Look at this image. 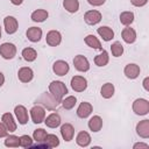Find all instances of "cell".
Wrapping results in <instances>:
<instances>
[{
    "label": "cell",
    "instance_id": "21",
    "mask_svg": "<svg viewBox=\"0 0 149 149\" xmlns=\"http://www.w3.org/2000/svg\"><path fill=\"white\" fill-rule=\"evenodd\" d=\"M61 122H62L61 116H59V114H57V113H51V114H49V115L44 119V123H45V126L49 127V128H57V127L61 125Z\"/></svg>",
    "mask_w": 149,
    "mask_h": 149
},
{
    "label": "cell",
    "instance_id": "29",
    "mask_svg": "<svg viewBox=\"0 0 149 149\" xmlns=\"http://www.w3.org/2000/svg\"><path fill=\"white\" fill-rule=\"evenodd\" d=\"M108 61H109V57H108V52L106 50H101V54L100 55H97L94 57V63L98 66H105V65H107Z\"/></svg>",
    "mask_w": 149,
    "mask_h": 149
},
{
    "label": "cell",
    "instance_id": "17",
    "mask_svg": "<svg viewBox=\"0 0 149 149\" xmlns=\"http://www.w3.org/2000/svg\"><path fill=\"white\" fill-rule=\"evenodd\" d=\"M17 77H19V80L20 81H22V83H29L33 79V77H34V72H33V70L30 68L23 66V68H21L19 70Z\"/></svg>",
    "mask_w": 149,
    "mask_h": 149
},
{
    "label": "cell",
    "instance_id": "38",
    "mask_svg": "<svg viewBox=\"0 0 149 149\" xmlns=\"http://www.w3.org/2000/svg\"><path fill=\"white\" fill-rule=\"evenodd\" d=\"M130 2L135 7H142L148 2V0H130Z\"/></svg>",
    "mask_w": 149,
    "mask_h": 149
},
{
    "label": "cell",
    "instance_id": "27",
    "mask_svg": "<svg viewBox=\"0 0 149 149\" xmlns=\"http://www.w3.org/2000/svg\"><path fill=\"white\" fill-rule=\"evenodd\" d=\"M84 41H85V43H86L88 47H91V48H93V49H97V50H102V47H101L100 41H99L94 35H87V36L84 38Z\"/></svg>",
    "mask_w": 149,
    "mask_h": 149
},
{
    "label": "cell",
    "instance_id": "36",
    "mask_svg": "<svg viewBox=\"0 0 149 149\" xmlns=\"http://www.w3.org/2000/svg\"><path fill=\"white\" fill-rule=\"evenodd\" d=\"M45 136H47V132H45L43 128H38V129L34 130L33 137H34V140H35L37 143H40V142H44Z\"/></svg>",
    "mask_w": 149,
    "mask_h": 149
},
{
    "label": "cell",
    "instance_id": "32",
    "mask_svg": "<svg viewBox=\"0 0 149 149\" xmlns=\"http://www.w3.org/2000/svg\"><path fill=\"white\" fill-rule=\"evenodd\" d=\"M61 102L64 109H72L77 104V98L74 95H68L65 99H62Z\"/></svg>",
    "mask_w": 149,
    "mask_h": 149
},
{
    "label": "cell",
    "instance_id": "3",
    "mask_svg": "<svg viewBox=\"0 0 149 149\" xmlns=\"http://www.w3.org/2000/svg\"><path fill=\"white\" fill-rule=\"evenodd\" d=\"M133 111L137 115H147L149 112V101L147 99H142V98L134 100Z\"/></svg>",
    "mask_w": 149,
    "mask_h": 149
},
{
    "label": "cell",
    "instance_id": "31",
    "mask_svg": "<svg viewBox=\"0 0 149 149\" xmlns=\"http://www.w3.org/2000/svg\"><path fill=\"white\" fill-rule=\"evenodd\" d=\"M134 21V13L133 12H122L120 14V22L123 26H129Z\"/></svg>",
    "mask_w": 149,
    "mask_h": 149
},
{
    "label": "cell",
    "instance_id": "23",
    "mask_svg": "<svg viewBox=\"0 0 149 149\" xmlns=\"http://www.w3.org/2000/svg\"><path fill=\"white\" fill-rule=\"evenodd\" d=\"M97 33H98V34L100 35V37H102V40L106 41V42L111 41V40L114 37V31H113V29L109 28V27H107V26L99 27V28L97 29Z\"/></svg>",
    "mask_w": 149,
    "mask_h": 149
},
{
    "label": "cell",
    "instance_id": "19",
    "mask_svg": "<svg viewBox=\"0 0 149 149\" xmlns=\"http://www.w3.org/2000/svg\"><path fill=\"white\" fill-rule=\"evenodd\" d=\"M26 35L30 42H34V43L38 42L42 37V29L38 27H30V28H28Z\"/></svg>",
    "mask_w": 149,
    "mask_h": 149
},
{
    "label": "cell",
    "instance_id": "35",
    "mask_svg": "<svg viewBox=\"0 0 149 149\" xmlns=\"http://www.w3.org/2000/svg\"><path fill=\"white\" fill-rule=\"evenodd\" d=\"M111 51L114 57H120L123 54V45L120 42H114L111 45Z\"/></svg>",
    "mask_w": 149,
    "mask_h": 149
},
{
    "label": "cell",
    "instance_id": "39",
    "mask_svg": "<svg viewBox=\"0 0 149 149\" xmlns=\"http://www.w3.org/2000/svg\"><path fill=\"white\" fill-rule=\"evenodd\" d=\"M8 135V130L7 128L5 127V125L2 122H0V139L1 137H6Z\"/></svg>",
    "mask_w": 149,
    "mask_h": 149
},
{
    "label": "cell",
    "instance_id": "42",
    "mask_svg": "<svg viewBox=\"0 0 149 149\" xmlns=\"http://www.w3.org/2000/svg\"><path fill=\"white\" fill-rule=\"evenodd\" d=\"M148 147L149 146L147 143H143V142H139V143L134 144V149H136V148H148Z\"/></svg>",
    "mask_w": 149,
    "mask_h": 149
},
{
    "label": "cell",
    "instance_id": "4",
    "mask_svg": "<svg viewBox=\"0 0 149 149\" xmlns=\"http://www.w3.org/2000/svg\"><path fill=\"white\" fill-rule=\"evenodd\" d=\"M0 55L5 59H12L16 55V47L13 43L6 42L0 45Z\"/></svg>",
    "mask_w": 149,
    "mask_h": 149
},
{
    "label": "cell",
    "instance_id": "33",
    "mask_svg": "<svg viewBox=\"0 0 149 149\" xmlns=\"http://www.w3.org/2000/svg\"><path fill=\"white\" fill-rule=\"evenodd\" d=\"M44 143L49 148H56L59 146V140L55 134H47V136L44 139Z\"/></svg>",
    "mask_w": 149,
    "mask_h": 149
},
{
    "label": "cell",
    "instance_id": "8",
    "mask_svg": "<svg viewBox=\"0 0 149 149\" xmlns=\"http://www.w3.org/2000/svg\"><path fill=\"white\" fill-rule=\"evenodd\" d=\"M84 20L87 24H97L101 21V13L99 10H95V9H92V10H88L85 13L84 15Z\"/></svg>",
    "mask_w": 149,
    "mask_h": 149
},
{
    "label": "cell",
    "instance_id": "16",
    "mask_svg": "<svg viewBox=\"0 0 149 149\" xmlns=\"http://www.w3.org/2000/svg\"><path fill=\"white\" fill-rule=\"evenodd\" d=\"M61 134H62V137L64 141L66 142H70L72 139H73V135H74V128L71 123H64L62 125L61 127Z\"/></svg>",
    "mask_w": 149,
    "mask_h": 149
},
{
    "label": "cell",
    "instance_id": "24",
    "mask_svg": "<svg viewBox=\"0 0 149 149\" xmlns=\"http://www.w3.org/2000/svg\"><path fill=\"white\" fill-rule=\"evenodd\" d=\"M88 128L94 133L99 132L102 128V119L99 115H93L88 120Z\"/></svg>",
    "mask_w": 149,
    "mask_h": 149
},
{
    "label": "cell",
    "instance_id": "13",
    "mask_svg": "<svg viewBox=\"0 0 149 149\" xmlns=\"http://www.w3.org/2000/svg\"><path fill=\"white\" fill-rule=\"evenodd\" d=\"M140 66L137 64H134V63H129L125 66V70H123V73L127 78L129 79H135L139 77L140 74Z\"/></svg>",
    "mask_w": 149,
    "mask_h": 149
},
{
    "label": "cell",
    "instance_id": "34",
    "mask_svg": "<svg viewBox=\"0 0 149 149\" xmlns=\"http://www.w3.org/2000/svg\"><path fill=\"white\" fill-rule=\"evenodd\" d=\"M3 143H5L6 147L16 148V147L20 146V137L19 136H15V135H7Z\"/></svg>",
    "mask_w": 149,
    "mask_h": 149
},
{
    "label": "cell",
    "instance_id": "37",
    "mask_svg": "<svg viewBox=\"0 0 149 149\" xmlns=\"http://www.w3.org/2000/svg\"><path fill=\"white\" fill-rule=\"evenodd\" d=\"M20 146L23 148H30L33 146V140L29 135H22L20 136Z\"/></svg>",
    "mask_w": 149,
    "mask_h": 149
},
{
    "label": "cell",
    "instance_id": "25",
    "mask_svg": "<svg viewBox=\"0 0 149 149\" xmlns=\"http://www.w3.org/2000/svg\"><path fill=\"white\" fill-rule=\"evenodd\" d=\"M48 16H49V14H48V12L45 10V9H36V10H34L33 13H31V20L34 21V22H43V21H45L47 19H48Z\"/></svg>",
    "mask_w": 149,
    "mask_h": 149
},
{
    "label": "cell",
    "instance_id": "44",
    "mask_svg": "<svg viewBox=\"0 0 149 149\" xmlns=\"http://www.w3.org/2000/svg\"><path fill=\"white\" fill-rule=\"evenodd\" d=\"M3 83H5V76L2 74V72H0V87L3 85Z\"/></svg>",
    "mask_w": 149,
    "mask_h": 149
},
{
    "label": "cell",
    "instance_id": "11",
    "mask_svg": "<svg viewBox=\"0 0 149 149\" xmlns=\"http://www.w3.org/2000/svg\"><path fill=\"white\" fill-rule=\"evenodd\" d=\"M70 70V66L69 64L65 62V61H56L52 65V71L57 74V76H65Z\"/></svg>",
    "mask_w": 149,
    "mask_h": 149
},
{
    "label": "cell",
    "instance_id": "12",
    "mask_svg": "<svg viewBox=\"0 0 149 149\" xmlns=\"http://www.w3.org/2000/svg\"><path fill=\"white\" fill-rule=\"evenodd\" d=\"M14 112H15L16 119H17V121H19L20 125H26L28 122V111H27V108L23 105L15 106Z\"/></svg>",
    "mask_w": 149,
    "mask_h": 149
},
{
    "label": "cell",
    "instance_id": "2",
    "mask_svg": "<svg viewBox=\"0 0 149 149\" xmlns=\"http://www.w3.org/2000/svg\"><path fill=\"white\" fill-rule=\"evenodd\" d=\"M37 102L43 105L44 107H47L48 109H55L58 105H59V101L51 94V93H42L41 97L37 99Z\"/></svg>",
    "mask_w": 149,
    "mask_h": 149
},
{
    "label": "cell",
    "instance_id": "9",
    "mask_svg": "<svg viewBox=\"0 0 149 149\" xmlns=\"http://www.w3.org/2000/svg\"><path fill=\"white\" fill-rule=\"evenodd\" d=\"M3 24H5V30L7 34H14L16 33L17 30V27H19V23H17V20L14 17V16H6L3 19Z\"/></svg>",
    "mask_w": 149,
    "mask_h": 149
},
{
    "label": "cell",
    "instance_id": "40",
    "mask_svg": "<svg viewBox=\"0 0 149 149\" xmlns=\"http://www.w3.org/2000/svg\"><path fill=\"white\" fill-rule=\"evenodd\" d=\"M106 0H87V2L92 6H101L105 3Z\"/></svg>",
    "mask_w": 149,
    "mask_h": 149
},
{
    "label": "cell",
    "instance_id": "26",
    "mask_svg": "<svg viewBox=\"0 0 149 149\" xmlns=\"http://www.w3.org/2000/svg\"><path fill=\"white\" fill-rule=\"evenodd\" d=\"M114 91H115L114 85H113L112 83H106V84H104V85L101 86L100 94H101L102 98H105V99H109V98L113 97Z\"/></svg>",
    "mask_w": 149,
    "mask_h": 149
},
{
    "label": "cell",
    "instance_id": "43",
    "mask_svg": "<svg viewBox=\"0 0 149 149\" xmlns=\"http://www.w3.org/2000/svg\"><path fill=\"white\" fill-rule=\"evenodd\" d=\"M10 2L13 5H15V6H19V5H21L23 2V0H10Z\"/></svg>",
    "mask_w": 149,
    "mask_h": 149
},
{
    "label": "cell",
    "instance_id": "41",
    "mask_svg": "<svg viewBox=\"0 0 149 149\" xmlns=\"http://www.w3.org/2000/svg\"><path fill=\"white\" fill-rule=\"evenodd\" d=\"M143 88L148 92L149 91V77H146L144 79H143Z\"/></svg>",
    "mask_w": 149,
    "mask_h": 149
},
{
    "label": "cell",
    "instance_id": "10",
    "mask_svg": "<svg viewBox=\"0 0 149 149\" xmlns=\"http://www.w3.org/2000/svg\"><path fill=\"white\" fill-rule=\"evenodd\" d=\"M45 41L50 47H57L62 42V35L58 30H50L47 34Z\"/></svg>",
    "mask_w": 149,
    "mask_h": 149
},
{
    "label": "cell",
    "instance_id": "18",
    "mask_svg": "<svg viewBox=\"0 0 149 149\" xmlns=\"http://www.w3.org/2000/svg\"><path fill=\"white\" fill-rule=\"evenodd\" d=\"M1 121L8 132H15L16 130V122L14 121V118L10 113H3L1 116Z\"/></svg>",
    "mask_w": 149,
    "mask_h": 149
},
{
    "label": "cell",
    "instance_id": "22",
    "mask_svg": "<svg viewBox=\"0 0 149 149\" xmlns=\"http://www.w3.org/2000/svg\"><path fill=\"white\" fill-rule=\"evenodd\" d=\"M76 142H77V144L79 147H83V148L87 147L91 143V136H90V134L87 132L81 130V132L78 133V135L76 137Z\"/></svg>",
    "mask_w": 149,
    "mask_h": 149
},
{
    "label": "cell",
    "instance_id": "28",
    "mask_svg": "<svg viewBox=\"0 0 149 149\" xmlns=\"http://www.w3.org/2000/svg\"><path fill=\"white\" fill-rule=\"evenodd\" d=\"M63 7L69 13H76L79 9V1L78 0H64Z\"/></svg>",
    "mask_w": 149,
    "mask_h": 149
},
{
    "label": "cell",
    "instance_id": "15",
    "mask_svg": "<svg viewBox=\"0 0 149 149\" xmlns=\"http://www.w3.org/2000/svg\"><path fill=\"white\" fill-rule=\"evenodd\" d=\"M136 133L142 139L149 137V120H142L136 125Z\"/></svg>",
    "mask_w": 149,
    "mask_h": 149
},
{
    "label": "cell",
    "instance_id": "14",
    "mask_svg": "<svg viewBox=\"0 0 149 149\" xmlns=\"http://www.w3.org/2000/svg\"><path fill=\"white\" fill-rule=\"evenodd\" d=\"M92 111H93V106L87 101H83L77 108V115L80 119H85L92 113Z\"/></svg>",
    "mask_w": 149,
    "mask_h": 149
},
{
    "label": "cell",
    "instance_id": "1",
    "mask_svg": "<svg viewBox=\"0 0 149 149\" xmlns=\"http://www.w3.org/2000/svg\"><path fill=\"white\" fill-rule=\"evenodd\" d=\"M49 92L61 102L63 97L68 93V87L65 86V84L61 80H54L50 83L49 85Z\"/></svg>",
    "mask_w": 149,
    "mask_h": 149
},
{
    "label": "cell",
    "instance_id": "6",
    "mask_svg": "<svg viewBox=\"0 0 149 149\" xmlns=\"http://www.w3.org/2000/svg\"><path fill=\"white\" fill-rule=\"evenodd\" d=\"M71 87L76 92H83L87 87V80L83 76H73L71 78Z\"/></svg>",
    "mask_w": 149,
    "mask_h": 149
},
{
    "label": "cell",
    "instance_id": "7",
    "mask_svg": "<svg viewBox=\"0 0 149 149\" xmlns=\"http://www.w3.org/2000/svg\"><path fill=\"white\" fill-rule=\"evenodd\" d=\"M73 65L74 68L80 72H86L90 70V63L88 59L83 55H77L73 58Z\"/></svg>",
    "mask_w": 149,
    "mask_h": 149
},
{
    "label": "cell",
    "instance_id": "20",
    "mask_svg": "<svg viewBox=\"0 0 149 149\" xmlns=\"http://www.w3.org/2000/svg\"><path fill=\"white\" fill-rule=\"evenodd\" d=\"M121 36H122V40H123L126 43L132 44V43H134L135 40H136V31H135L133 28L126 26V28H123V30H122V33H121Z\"/></svg>",
    "mask_w": 149,
    "mask_h": 149
},
{
    "label": "cell",
    "instance_id": "5",
    "mask_svg": "<svg viewBox=\"0 0 149 149\" xmlns=\"http://www.w3.org/2000/svg\"><path fill=\"white\" fill-rule=\"evenodd\" d=\"M30 118H31L34 123L43 122L44 119H45V109L42 106H40V105H36V106L31 107V109H30Z\"/></svg>",
    "mask_w": 149,
    "mask_h": 149
},
{
    "label": "cell",
    "instance_id": "30",
    "mask_svg": "<svg viewBox=\"0 0 149 149\" xmlns=\"http://www.w3.org/2000/svg\"><path fill=\"white\" fill-rule=\"evenodd\" d=\"M22 57L27 62H34L36 59V57H37V52H36L35 49L28 47V48H24L22 50Z\"/></svg>",
    "mask_w": 149,
    "mask_h": 149
},
{
    "label": "cell",
    "instance_id": "45",
    "mask_svg": "<svg viewBox=\"0 0 149 149\" xmlns=\"http://www.w3.org/2000/svg\"><path fill=\"white\" fill-rule=\"evenodd\" d=\"M0 38H1V27H0Z\"/></svg>",
    "mask_w": 149,
    "mask_h": 149
}]
</instances>
